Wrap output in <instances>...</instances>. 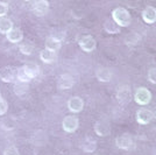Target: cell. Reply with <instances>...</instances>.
<instances>
[{
	"mask_svg": "<svg viewBox=\"0 0 156 155\" xmlns=\"http://www.w3.org/2000/svg\"><path fill=\"white\" fill-rule=\"evenodd\" d=\"M112 19L119 27H128L132 22V16L129 12L124 7H117L112 12Z\"/></svg>",
	"mask_w": 156,
	"mask_h": 155,
	"instance_id": "1",
	"label": "cell"
},
{
	"mask_svg": "<svg viewBox=\"0 0 156 155\" xmlns=\"http://www.w3.org/2000/svg\"><path fill=\"white\" fill-rule=\"evenodd\" d=\"M0 78L5 83H14L18 81V68L5 67L0 70Z\"/></svg>",
	"mask_w": 156,
	"mask_h": 155,
	"instance_id": "2",
	"label": "cell"
},
{
	"mask_svg": "<svg viewBox=\"0 0 156 155\" xmlns=\"http://www.w3.org/2000/svg\"><path fill=\"white\" fill-rule=\"evenodd\" d=\"M134 99L139 105H147L151 99V93L146 88H139L134 95Z\"/></svg>",
	"mask_w": 156,
	"mask_h": 155,
	"instance_id": "3",
	"label": "cell"
},
{
	"mask_svg": "<svg viewBox=\"0 0 156 155\" xmlns=\"http://www.w3.org/2000/svg\"><path fill=\"white\" fill-rule=\"evenodd\" d=\"M63 129L68 133H72L78 128L79 126V120H78L77 117L75 116H66L63 119V123H62Z\"/></svg>",
	"mask_w": 156,
	"mask_h": 155,
	"instance_id": "4",
	"label": "cell"
},
{
	"mask_svg": "<svg viewBox=\"0 0 156 155\" xmlns=\"http://www.w3.org/2000/svg\"><path fill=\"white\" fill-rule=\"evenodd\" d=\"M79 47L86 52H91L94 50L96 45H97V42H96V39L91 36V35H85L82 39L79 40Z\"/></svg>",
	"mask_w": 156,
	"mask_h": 155,
	"instance_id": "5",
	"label": "cell"
},
{
	"mask_svg": "<svg viewBox=\"0 0 156 155\" xmlns=\"http://www.w3.org/2000/svg\"><path fill=\"white\" fill-rule=\"evenodd\" d=\"M94 132L99 136H107L111 133L110 123L107 120H104V119L98 120L97 123L94 124Z\"/></svg>",
	"mask_w": 156,
	"mask_h": 155,
	"instance_id": "6",
	"label": "cell"
},
{
	"mask_svg": "<svg viewBox=\"0 0 156 155\" xmlns=\"http://www.w3.org/2000/svg\"><path fill=\"white\" fill-rule=\"evenodd\" d=\"M154 118V113L148 109H140L136 112V120L141 125H147L149 124Z\"/></svg>",
	"mask_w": 156,
	"mask_h": 155,
	"instance_id": "7",
	"label": "cell"
},
{
	"mask_svg": "<svg viewBox=\"0 0 156 155\" xmlns=\"http://www.w3.org/2000/svg\"><path fill=\"white\" fill-rule=\"evenodd\" d=\"M75 84V81L73 77L69 74H63L61 75L57 81V88L61 90H68V89H71Z\"/></svg>",
	"mask_w": 156,
	"mask_h": 155,
	"instance_id": "8",
	"label": "cell"
},
{
	"mask_svg": "<svg viewBox=\"0 0 156 155\" xmlns=\"http://www.w3.org/2000/svg\"><path fill=\"white\" fill-rule=\"evenodd\" d=\"M49 9V2L47 0H39L33 2V11L37 16H43L48 13Z\"/></svg>",
	"mask_w": 156,
	"mask_h": 155,
	"instance_id": "9",
	"label": "cell"
},
{
	"mask_svg": "<svg viewBox=\"0 0 156 155\" xmlns=\"http://www.w3.org/2000/svg\"><path fill=\"white\" fill-rule=\"evenodd\" d=\"M115 143L120 149H130L133 147V139L129 134H121L117 136Z\"/></svg>",
	"mask_w": 156,
	"mask_h": 155,
	"instance_id": "10",
	"label": "cell"
},
{
	"mask_svg": "<svg viewBox=\"0 0 156 155\" xmlns=\"http://www.w3.org/2000/svg\"><path fill=\"white\" fill-rule=\"evenodd\" d=\"M117 98L120 104H128L132 99V92L128 86H121L117 92Z\"/></svg>",
	"mask_w": 156,
	"mask_h": 155,
	"instance_id": "11",
	"label": "cell"
},
{
	"mask_svg": "<svg viewBox=\"0 0 156 155\" xmlns=\"http://www.w3.org/2000/svg\"><path fill=\"white\" fill-rule=\"evenodd\" d=\"M84 107V102L83 99L79 97H71L68 100V109L71 111V112H80Z\"/></svg>",
	"mask_w": 156,
	"mask_h": 155,
	"instance_id": "12",
	"label": "cell"
},
{
	"mask_svg": "<svg viewBox=\"0 0 156 155\" xmlns=\"http://www.w3.org/2000/svg\"><path fill=\"white\" fill-rule=\"evenodd\" d=\"M142 19L146 23H154L156 22V8L153 6H148L143 9Z\"/></svg>",
	"mask_w": 156,
	"mask_h": 155,
	"instance_id": "13",
	"label": "cell"
},
{
	"mask_svg": "<svg viewBox=\"0 0 156 155\" xmlns=\"http://www.w3.org/2000/svg\"><path fill=\"white\" fill-rule=\"evenodd\" d=\"M7 40L12 43H19L23 39V33L20 28H13L9 33L6 34Z\"/></svg>",
	"mask_w": 156,
	"mask_h": 155,
	"instance_id": "14",
	"label": "cell"
},
{
	"mask_svg": "<svg viewBox=\"0 0 156 155\" xmlns=\"http://www.w3.org/2000/svg\"><path fill=\"white\" fill-rule=\"evenodd\" d=\"M44 45H46V49L50 50V52H56L59 49V48H61L62 43H61V40H58L57 38L49 36V38H47L46 42H44Z\"/></svg>",
	"mask_w": 156,
	"mask_h": 155,
	"instance_id": "15",
	"label": "cell"
},
{
	"mask_svg": "<svg viewBox=\"0 0 156 155\" xmlns=\"http://www.w3.org/2000/svg\"><path fill=\"white\" fill-rule=\"evenodd\" d=\"M23 70L27 74V76L33 79L40 74V67L36 63H27L23 65Z\"/></svg>",
	"mask_w": 156,
	"mask_h": 155,
	"instance_id": "16",
	"label": "cell"
},
{
	"mask_svg": "<svg viewBox=\"0 0 156 155\" xmlns=\"http://www.w3.org/2000/svg\"><path fill=\"white\" fill-rule=\"evenodd\" d=\"M96 77L98 78V81L107 83V82H110L111 78H112V72L107 68H99L97 72H96Z\"/></svg>",
	"mask_w": 156,
	"mask_h": 155,
	"instance_id": "17",
	"label": "cell"
},
{
	"mask_svg": "<svg viewBox=\"0 0 156 155\" xmlns=\"http://www.w3.org/2000/svg\"><path fill=\"white\" fill-rule=\"evenodd\" d=\"M40 58L42 59V62H44V63H54L56 59H57V55H56V52H50V50H48V49H43L41 54H40Z\"/></svg>",
	"mask_w": 156,
	"mask_h": 155,
	"instance_id": "18",
	"label": "cell"
},
{
	"mask_svg": "<svg viewBox=\"0 0 156 155\" xmlns=\"http://www.w3.org/2000/svg\"><path fill=\"white\" fill-rule=\"evenodd\" d=\"M13 29V22L8 18H0V33L1 34H7Z\"/></svg>",
	"mask_w": 156,
	"mask_h": 155,
	"instance_id": "19",
	"label": "cell"
},
{
	"mask_svg": "<svg viewBox=\"0 0 156 155\" xmlns=\"http://www.w3.org/2000/svg\"><path fill=\"white\" fill-rule=\"evenodd\" d=\"M104 29L108 34H118L120 32V27L114 22L113 19H107L104 23Z\"/></svg>",
	"mask_w": 156,
	"mask_h": 155,
	"instance_id": "20",
	"label": "cell"
},
{
	"mask_svg": "<svg viewBox=\"0 0 156 155\" xmlns=\"http://www.w3.org/2000/svg\"><path fill=\"white\" fill-rule=\"evenodd\" d=\"M97 148V141L92 138H86L85 141L83 142V150L86 153H93Z\"/></svg>",
	"mask_w": 156,
	"mask_h": 155,
	"instance_id": "21",
	"label": "cell"
},
{
	"mask_svg": "<svg viewBox=\"0 0 156 155\" xmlns=\"http://www.w3.org/2000/svg\"><path fill=\"white\" fill-rule=\"evenodd\" d=\"M0 126L2 127L4 129H7V131H11V129L15 128V126H16V124L14 121L13 118H9V117H6V118H4L2 120H1V123H0Z\"/></svg>",
	"mask_w": 156,
	"mask_h": 155,
	"instance_id": "22",
	"label": "cell"
},
{
	"mask_svg": "<svg viewBox=\"0 0 156 155\" xmlns=\"http://www.w3.org/2000/svg\"><path fill=\"white\" fill-rule=\"evenodd\" d=\"M28 91V83H22V82H18L14 85V92L18 96H23Z\"/></svg>",
	"mask_w": 156,
	"mask_h": 155,
	"instance_id": "23",
	"label": "cell"
},
{
	"mask_svg": "<svg viewBox=\"0 0 156 155\" xmlns=\"http://www.w3.org/2000/svg\"><path fill=\"white\" fill-rule=\"evenodd\" d=\"M20 52H22L23 55H30L34 52V45L29 43V42H25L20 45Z\"/></svg>",
	"mask_w": 156,
	"mask_h": 155,
	"instance_id": "24",
	"label": "cell"
},
{
	"mask_svg": "<svg viewBox=\"0 0 156 155\" xmlns=\"http://www.w3.org/2000/svg\"><path fill=\"white\" fill-rule=\"evenodd\" d=\"M18 81L19 82H22V83H28L30 81V78L27 76V74L23 70V67L21 68H18Z\"/></svg>",
	"mask_w": 156,
	"mask_h": 155,
	"instance_id": "25",
	"label": "cell"
},
{
	"mask_svg": "<svg viewBox=\"0 0 156 155\" xmlns=\"http://www.w3.org/2000/svg\"><path fill=\"white\" fill-rule=\"evenodd\" d=\"M4 155H20L19 154V150L16 147L14 146H11V147H7L4 152Z\"/></svg>",
	"mask_w": 156,
	"mask_h": 155,
	"instance_id": "26",
	"label": "cell"
},
{
	"mask_svg": "<svg viewBox=\"0 0 156 155\" xmlns=\"http://www.w3.org/2000/svg\"><path fill=\"white\" fill-rule=\"evenodd\" d=\"M7 12H8V5L6 2H1L0 1V18H5Z\"/></svg>",
	"mask_w": 156,
	"mask_h": 155,
	"instance_id": "27",
	"label": "cell"
},
{
	"mask_svg": "<svg viewBox=\"0 0 156 155\" xmlns=\"http://www.w3.org/2000/svg\"><path fill=\"white\" fill-rule=\"evenodd\" d=\"M148 79L153 84H156V68H151L148 71Z\"/></svg>",
	"mask_w": 156,
	"mask_h": 155,
	"instance_id": "28",
	"label": "cell"
},
{
	"mask_svg": "<svg viewBox=\"0 0 156 155\" xmlns=\"http://www.w3.org/2000/svg\"><path fill=\"white\" fill-rule=\"evenodd\" d=\"M7 110H8L7 102L6 100H4V99H1V100H0V116H4V114L7 112Z\"/></svg>",
	"mask_w": 156,
	"mask_h": 155,
	"instance_id": "29",
	"label": "cell"
},
{
	"mask_svg": "<svg viewBox=\"0 0 156 155\" xmlns=\"http://www.w3.org/2000/svg\"><path fill=\"white\" fill-rule=\"evenodd\" d=\"M1 99H2V98H1V95H0V100H1Z\"/></svg>",
	"mask_w": 156,
	"mask_h": 155,
	"instance_id": "30",
	"label": "cell"
}]
</instances>
